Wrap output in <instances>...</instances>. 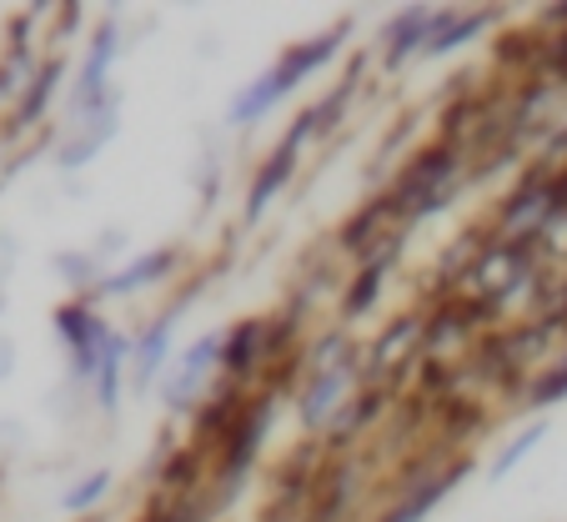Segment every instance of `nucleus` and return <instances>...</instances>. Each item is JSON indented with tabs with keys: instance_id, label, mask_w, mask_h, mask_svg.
<instances>
[{
	"instance_id": "nucleus-23",
	"label": "nucleus",
	"mask_w": 567,
	"mask_h": 522,
	"mask_svg": "<svg viewBox=\"0 0 567 522\" xmlns=\"http://www.w3.org/2000/svg\"><path fill=\"white\" fill-rule=\"evenodd\" d=\"M111 488H116V472H111V468H96V472H86L81 482H71V488H65L61 508L71 512V518H81V512H96L101 498H106Z\"/></svg>"
},
{
	"instance_id": "nucleus-16",
	"label": "nucleus",
	"mask_w": 567,
	"mask_h": 522,
	"mask_svg": "<svg viewBox=\"0 0 567 522\" xmlns=\"http://www.w3.org/2000/svg\"><path fill=\"white\" fill-rule=\"evenodd\" d=\"M432 25H437V11H432V6H408V11H396L392 21L382 25V65L386 71H396V65H408L412 55H422Z\"/></svg>"
},
{
	"instance_id": "nucleus-15",
	"label": "nucleus",
	"mask_w": 567,
	"mask_h": 522,
	"mask_svg": "<svg viewBox=\"0 0 567 522\" xmlns=\"http://www.w3.org/2000/svg\"><path fill=\"white\" fill-rule=\"evenodd\" d=\"M176 272V246H156V252H141L136 262H121L116 272H106L96 301L101 297H141V291L161 287V282Z\"/></svg>"
},
{
	"instance_id": "nucleus-21",
	"label": "nucleus",
	"mask_w": 567,
	"mask_h": 522,
	"mask_svg": "<svg viewBox=\"0 0 567 522\" xmlns=\"http://www.w3.org/2000/svg\"><path fill=\"white\" fill-rule=\"evenodd\" d=\"M543 442H547V422H543V417H527V422L517 427L513 438H507L503 448H497L493 468H487V482H507L517 468H523L527 458H533L537 448H543Z\"/></svg>"
},
{
	"instance_id": "nucleus-12",
	"label": "nucleus",
	"mask_w": 567,
	"mask_h": 522,
	"mask_svg": "<svg viewBox=\"0 0 567 522\" xmlns=\"http://www.w3.org/2000/svg\"><path fill=\"white\" fill-rule=\"evenodd\" d=\"M408 232H412V226L392 232L382 246H377V252H367L362 262H357L352 287L342 291V317H362V311H372V307H377V297H382L386 277H392V262L402 256V246H408Z\"/></svg>"
},
{
	"instance_id": "nucleus-24",
	"label": "nucleus",
	"mask_w": 567,
	"mask_h": 522,
	"mask_svg": "<svg viewBox=\"0 0 567 522\" xmlns=\"http://www.w3.org/2000/svg\"><path fill=\"white\" fill-rule=\"evenodd\" d=\"M141 522H212V508H206V498L196 502V492L192 498H166V502H151L146 508V518Z\"/></svg>"
},
{
	"instance_id": "nucleus-7",
	"label": "nucleus",
	"mask_w": 567,
	"mask_h": 522,
	"mask_svg": "<svg viewBox=\"0 0 567 522\" xmlns=\"http://www.w3.org/2000/svg\"><path fill=\"white\" fill-rule=\"evenodd\" d=\"M357 382H367V352L357 357V362L337 367V372L307 377V382L297 387V422H301V432H327V427H332V417L357 397Z\"/></svg>"
},
{
	"instance_id": "nucleus-6",
	"label": "nucleus",
	"mask_w": 567,
	"mask_h": 522,
	"mask_svg": "<svg viewBox=\"0 0 567 522\" xmlns=\"http://www.w3.org/2000/svg\"><path fill=\"white\" fill-rule=\"evenodd\" d=\"M311 141H321V136H317V116H311V106H307L297 121H291L287 136H281V146L257 166V176H251V186H247V206H241V222H247V226L267 222L271 202H277V196L291 186V176H297V166H301V151H307Z\"/></svg>"
},
{
	"instance_id": "nucleus-26",
	"label": "nucleus",
	"mask_w": 567,
	"mask_h": 522,
	"mask_svg": "<svg viewBox=\"0 0 567 522\" xmlns=\"http://www.w3.org/2000/svg\"><path fill=\"white\" fill-rule=\"evenodd\" d=\"M537 71H543V81L557 85V91L567 85V31H557L553 41L543 45V65H537Z\"/></svg>"
},
{
	"instance_id": "nucleus-9",
	"label": "nucleus",
	"mask_w": 567,
	"mask_h": 522,
	"mask_svg": "<svg viewBox=\"0 0 567 522\" xmlns=\"http://www.w3.org/2000/svg\"><path fill=\"white\" fill-rule=\"evenodd\" d=\"M182 311H186V301H172V307L156 311L136 331V357H131V387L136 392H151L156 377L176 362V321H182Z\"/></svg>"
},
{
	"instance_id": "nucleus-2",
	"label": "nucleus",
	"mask_w": 567,
	"mask_h": 522,
	"mask_svg": "<svg viewBox=\"0 0 567 522\" xmlns=\"http://www.w3.org/2000/svg\"><path fill=\"white\" fill-rule=\"evenodd\" d=\"M462 161H467V151L457 146V141H427L422 151H412L408 166L392 176V186L386 192L402 202V212H408V222H427V216L447 212L452 196L462 192Z\"/></svg>"
},
{
	"instance_id": "nucleus-3",
	"label": "nucleus",
	"mask_w": 567,
	"mask_h": 522,
	"mask_svg": "<svg viewBox=\"0 0 567 522\" xmlns=\"http://www.w3.org/2000/svg\"><path fill=\"white\" fill-rule=\"evenodd\" d=\"M543 282V256L533 242H487L482 256L472 262V272L462 277V297H482L497 307H513L517 297H533Z\"/></svg>"
},
{
	"instance_id": "nucleus-25",
	"label": "nucleus",
	"mask_w": 567,
	"mask_h": 522,
	"mask_svg": "<svg viewBox=\"0 0 567 522\" xmlns=\"http://www.w3.org/2000/svg\"><path fill=\"white\" fill-rule=\"evenodd\" d=\"M537 256H543V267H553V262H563V272H567V212H557L553 222L537 232Z\"/></svg>"
},
{
	"instance_id": "nucleus-19",
	"label": "nucleus",
	"mask_w": 567,
	"mask_h": 522,
	"mask_svg": "<svg viewBox=\"0 0 567 522\" xmlns=\"http://www.w3.org/2000/svg\"><path fill=\"white\" fill-rule=\"evenodd\" d=\"M497 21V11H437V25H432L427 45H422V55L427 61H442V55L462 51V45H472L487 25Z\"/></svg>"
},
{
	"instance_id": "nucleus-17",
	"label": "nucleus",
	"mask_w": 567,
	"mask_h": 522,
	"mask_svg": "<svg viewBox=\"0 0 567 522\" xmlns=\"http://www.w3.org/2000/svg\"><path fill=\"white\" fill-rule=\"evenodd\" d=\"M386 397H392V392H386L382 382H362V392H357L352 402H347L342 412L332 417V427L321 432V442H327V448H332V452H347V448H352V442L367 432V427H372L377 417H382Z\"/></svg>"
},
{
	"instance_id": "nucleus-22",
	"label": "nucleus",
	"mask_w": 567,
	"mask_h": 522,
	"mask_svg": "<svg viewBox=\"0 0 567 522\" xmlns=\"http://www.w3.org/2000/svg\"><path fill=\"white\" fill-rule=\"evenodd\" d=\"M563 397H567V347H563L557 362L537 367V372L517 387V407H523V412H543V407L563 402Z\"/></svg>"
},
{
	"instance_id": "nucleus-14",
	"label": "nucleus",
	"mask_w": 567,
	"mask_h": 522,
	"mask_svg": "<svg viewBox=\"0 0 567 522\" xmlns=\"http://www.w3.org/2000/svg\"><path fill=\"white\" fill-rule=\"evenodd\" d=\"M116 126H121V106L101 111V116H81V121H71L65 141L55 146V166H61V171H81V166H91V161H96L101 151L111 146Z\"/></svg>"
},
{
	"instance_id": "nucleus-18",
	"label": "nucleus",
	"mask_w": 567,
	"mask_h": 522,
	"mask_svg": "<svg viewBox=\"0 0 567 522\" xmlns=\"http://www.w3.org/2000/svg\"><path fill=\"white\" fill-rule=\"evenodd\" d=\"M131 357H136V337H131V331H111L106 357H101V372H96V387H91L101 417H116L121 412V392H126Z\"/></svg>"
},
{
	"instance_id": "nucleus-5",
	"label": "nucleus",
	"mask_w": 567,
	"mask_h": 522,
	"mask_svg": "<svg viewBox=\"0 0 567 522\" xmlns=\"http://www.w3.org/2000/svg\"><path fill=\"white\" fill-rule=\"evenodd\" d=\"M55 337H61L65 357H71V382L75 387H96V372H101V357H106V341H111V321L96 311V301L75 297V301H61L51 317Z\"/></svg>"
},
{
	"instance_id": "nucleus-10",
	"label": "nucleus",
	"mask_w": 567,
	"mask_h": 522,
	"mask_svg": "<svg viewBox=\"0 0 567 522\" xmlns=\"http://www.w3.org/2000/svg\"><path fill=\"white\" fill-rule=\"evenodd\" d=\"M422 327H427V311H402L386 321V331L367 347V382L386 387V377L408 372L412 357H422Z\"/></svg>"
},
{
	"instance_id": "nucleus-1",
	"label": "nucleus",
	"mask_w": 567,
	"mask_h": 522,
	"mask_svg": "<svg viewBox=\"0 0 567 522\" xmlns=\"http://www.w3.org/2000/svg\"><path fill=\"white\" fill-rule=\"evenodd\" d=\"M347 35H352V21H337L332 31L307 35V41L287 45V51H281L277 61L257 75V81L236 91V101L226 106V126H257L261 116H271V111H277L281 101H287L291 91L307 81V75L327 71V65L337 61V51L347 45Z\"/></svg>"
},
{
	"instance_id": "nucleus-13",
	"label": "nucleus",
	"mask_w": 567,
	"mask_h": 522,
	"mask_svg": "<svg viewBox=\"0 0 567 522\" xmlns=\"http://www.w3.org/2000/svg\"><path fill=\"white\" fill-rule=\"evenodd\" d=\"M357 488H362V468L352 458L327 462L311 482V522H342L357 502Z\"/></svg>"
},
{
	"instance_id": "nucleus-4",
	"label": "nucleus",
	"mask_w": 567,
	"mask_h": 522,
	"mask_svg": "<svg viewBox=\"0 0 567 522\" xmlns=\"http://www.w3.org/2000/svg\"><path fill=\"white\" fill-rule=\"evenodd\" d=\"M221 357H226V331H206L202 341H192V347L161 372V407L172 417L202 412V402L216 392Z\"/></svg>"
},
{
	"instance_id": "nucleus-28",
	"label": "nucleus",
	"mask_w": 567,
	"mask_h": 522,
	"mask_svg": "<svg viewBox=\"0 0 567 522\" xmlns=\"http://www.w3.org/2000/svg\"><path fill=\"white\" fill-rule=\"evenodd\" d=\"M11 367H16V347L11 337H0V377H11Z\"/></svg>"
},
{
	"instance_id": "nucleus-8",
	"label": "nucleus",
	"mask_w": 567,
	"mask_h": 522,
	"mask_svg": "<svg viewBox=\"0 0 567 522\" xmlns=\"http://www.w3.org/2000/svg\"><path fill=\"white\" fill-rule=\"evenodd\" d=\"M271 367V317H241L226 327V357H221V377L236 387L257 382V372Z\"/></svg>"
},
{
	"instance_id": "nucleus-27",
	"label": "nucleus",
	"mask_w": 567,
	"mask_h": 522,
	"mask_svg": "<svg viewBox=\"0 0 567 522\" xmlns=\"http://www.w3.org/2000/svg\"><path fill=\"white\" fill-rule=\"evenodd\" d=\"M537 25H543V31H567V6H547V11H543V21H537Z\"/></svg>"
},
{
	"instance_id": "nucleus-20",
	"label": "nucleus",
	"mask_w": 567,
	"mask_h": 522,
	"mask_svg": "<svg viewBox=\"0 0 567 522\" xmlns=\"http://www.w3.org/2000/svg\"><path fill=\"white\" fill-rule=\"evenodd\" d=\"M61 75H65V55H45L41 61V71L25 81V91H21V106H16V116H11V131H25V126H35V121L51 111V101H55V85H61Z\"/></svg>"
},
{
	"instance_id": "nucleus-11",
	"label": "nucleus",
	"mask_w": 567,
	"mask_h": 522,
	"mask_svg": "<svg viewBox=\"0 0 567 522\" xmlns=\"http://www.w3.org/2000/svg\"><path fill=\"white\" fill-rule=\"evenodd\" d=\"M402 226H412L408 212H402V202H396L392 192H377L372 202L357 206V212L342 222V232H337V246H342L347 256H357V262H362L367 252H377V246H382L392 232H402Z\"/></svg>"
}]
</instances>
